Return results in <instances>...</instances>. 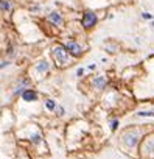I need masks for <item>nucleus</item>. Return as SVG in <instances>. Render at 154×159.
<instances>
[{"label": "nucleus", "mask_w": 154, "mask_h": 159, "mask_svg": "<svg viewBox=\"0 0 154 159\" xmlns=\"http://www.w3.org/2000/svg\"><path fill=\"white\" fill-rule=\"evenodd\" d=\"M65 48H67V50H68V53H70V55H73V56H80V55L83 53V52H81V45H78L75 41L67 42Z\"/></svg>", "instance_id": "obj_4"}, {"label": "nucleus", "mask_w": 154, "mask_h": 159, "mask_svg": "<svg viewBox=\"0 0 154 159\" xmlns=\"http://www.w3.org/2000/svg\"><path fill=\"white\" fill-rule=\"evenodd\" d=\"M143 17H145V19H151V14H148V13H143Z\"/></svg>", "instance_id": "obj_14"}, {"label": "nucleus", "mask_w": 154, "mask_h": 159, "mask_svg": "<svg viewBox=\"0 0 154 159\" xmlns=\"http://www.w3.org/2000/svg\"><path fill=\"white\" fill-rule=\"evenodd\" d=\"M139 116L140 117H154V111H140Z\"/></svg>", "instance_id": "obj_9"}, {"label": "nucleus", "mask_w": 154, "mask_h": 159, "mask_svg": "<svg viewBox=\"0 0 154 159\" xmlns=\"http://www.w3.org/2000/svg\"><path fill=\"white\" fill-rule=\"evenodd\" d=\"M50 20H51L53 24H56V25H61V24H62V17L59 16V13H51V14H50Z\"/></svg>", "instance_id": "obj_6"}, {"label": "nucleus", "mask_w": 154, "mask_h": 159, "mask_svg": "<svg viewBox=\"0 0 154 159\" xmlns=\"http://www.w3.org/2000/svg\"><path fill=\"white\" fill-rule=\"evenodd\" d=\"M137 142H139V134H137L135 131L125 134V145H126V147H131V148H132V147L137 145Z\"/></svg>", "instance_id": "obj_3"}, {"label": "nucleus", "mask_w": 154, "mask_h": 159, "mask_svg": "<svg viewBox=\"0 0 154 159\" xmlns=\"http://www.w3.org/2000/svg\"><path fill=\"white\" fill-rule=\"evenodd\" d=\"M53 56L61 66H65L68 62V50L62 45H55L53 47Z\"/></svg>", "instance_id": "obj_1"}, {"label": "nucleus", "mask_w": 154, "mask_h": 159, "mask_svg": "<svg viewBox=\"0 0 154 159\" xmlns=\"http://www.w3.org/2000/svg\"><path fill=\"white\" fill-rule=\"evenodd\" d=\"M39 140H41V136H39V134L33 136V142H39Z\"/></svg>", "instance_id": "obj_12"}, {"label": "nucleus", "mask_w": 154, "mask_h": 159, "mask_svg": "<svg viewBox=\"0 0 154 159\" xmlns=\"http://www.w3.org/2000/svg\"><path fill=\"white\" fill-rule=\"evenodd\" d=\"M10 10V3L8 0H2V11H8Z\"/></svg>", "instance_id": "obj_10"}, {"label": "nucleus", "mask_w": 154, "mask_h": 159, "mask_svg": "<svg viewBox=\"0 0 154 159\" xmlns=\"http://www.w3.org/2000/svg\"><path fill=\"white\" fill-rule=\"evenodd\" d=\"M94 84H95L98 89H103V88L106 86V78H104V76H98L95 81H94Z\"/></svg>", "instance_id": "obj_7"}, {"label": "nucleus", "mask_w": 154, "mask_h": 159, "mask_svg": "<svg viewBox=\"0 0 154 159\" xmlns=\"http://www.w3.org/2000/svg\"><path fill=\"white\" fill-rule=\"evenodd\" d=\"M22 97H24V100H25V102H34V100L37 98L36 92H34V91H31V89L25 91V92L22 94Z\"/></svg>", "instance_id": "obj_5"}, {"label": "nucleus", "mask_w": 154, "mask_h": 159, "mask_svg": "<svg viewBox=\"0 0 154 159\" xmlns=\"http://www.w3.org/2000/svg\"><path fill=\"white\" fill-rule=\"evenodd\" d=\"M47 69H48V64H47L45 61H41V62H39V66L36 67V70H37V72H45Z\"/></svg>", "instance_id": "obj_8"}, {"label": "nucleus", "mask_w": 154, "mask_h": 159, "mask_svg": "<svg viewBox=\"0 0 154 159\" xmlns=\"http://www.w3.org/2000/svg\"><path fill=\"white\" fill-rule=\"evenodd\" d=\"M45 105H47V108H48V109H56V105H55V102H53V100H48Z\"/></svg>", "instance_id": "obj_11"}, {"label": "nucleus", "mask_w": 154, "mask_h": 159, "mask_svg": "<svg viewBox=\"0 0 154 159\" xmlns=\"http://www.w3.org/2000/svg\"><path fill=\"white\" fill-rule=\"evenodd\" d=\"M7 66H8V62H7V61H2V69H5Z\"/></svg>", "instance_id": "obj_15"}, {"label": "nucleus", "mask_w": 154, "mask_h": 159, "mask_svg": "<svg viewBox=\"0 0 154 159\" xmlns=\"http://www.w3.org/2000/svg\"><path fill=\"white\" fill-rule=\"evenodd\" d=\"M95 22H97V16L92 11H87L84 14V17H83V27L84 28H90V27L95 25Z\"/></svg>", "instance_id": "obj_2"}, {"label": "nucleus", "mask_w": 154, "mask_h": 159, "mask_svg": "<svg viewBox=\"0 0 154 159\" xmlns=\"http://www.w3.org/2000/svg\"><path fill=\"white\" fill-rule=\"evenodd\" d=\"M76 75L81 76V75H83V69H78V70H76Z\"/></svg>", "instance_id": "obj_13"}]
</instances>
